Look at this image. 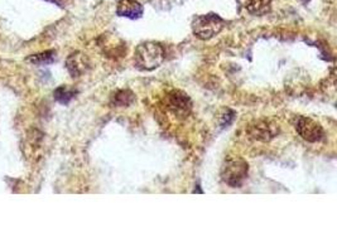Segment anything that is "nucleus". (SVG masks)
<instances>
[{
	"label": "nucleus",
	"instance_id": "obj_13",
	"mask_svg": "<svg viewBox=\"0 0 337 252\" xmlns=\"http://www.w3.org/2000/svg\"><path fill=\"white\" fill-rule=\"evenodd\" d=\"M302 1H303V3H308L310 0H302Z\"/></svg>",
	"mask_w": 337,
	"mask_h": 252
},
{
	"label": "nucleus",
	"instance_id": "obj_9",
	"mask_svg": "<svg viewBox=\"0 0 337 252\" xmlns=\"http://www.w3.org/2000/svg\"><path fill=\"white\" fill-rule=\"evenodd\" d=\"M135 101V95L130 90H119L111 96V105L114 107H128Z\"/></svg>",
	"mask_w": 337,
	"mask_h": 252
},
{
	"label": "nucleus",
	"instance_id": "obj_1",
	"mask_svg": "<svg viewBox=\"0 0 337 252\" xmlns=\"http://www.w3.org/2000/svg\"><path fill=\"white\" fill-rule=\"evenodd\" d=\"M166 59V52L157 42H144L135 48L134 61L139 70L153 71L158 68Z\"/></svg>",
	"mask_w": 337,
	"mask_h": 252
},
{
	"label": "nucleus",
	"instance_id": "obj_10",
	"mask_svg": "<svg viewBox=\"0 0 337 252\" xmlns=\"http://www.w3.org/2000/svg\"><path fill=\"white\" fill-rule=\"evenodd\" d=\"M272 0H246L245 8L253 16H263L271 9Z\"/></svg>",
	"mask_w": 337,
	"mask_h": 252
},
{
	"label": "nucleus",
	"instance_id": "obj_8",
	"mask_svg": "<svg viewBox=\"0 0 337 252\" xmlns=\"http://www.w3.org/2000/svg\"><path fill=\"white\" fill-rule=\"evenodd\" d=\"M66 66L68 72L72 75V77H80L87 68V62H86L85 56L76 52V53H73V55H71L70 57L67 58Z\"/></svg>",
	"mask_w": 337,
	"mask_h": 252
},
{
	"label": "nucleus",
	"instance_id": "obj_12",
	"mask_svg": "<svg viewBox=\"0 0 337 252\" xmlns=\"http://www.w3.org/2000/svg\"><path fill=\"white\" fill-rule=\"evenodd\" d=\"M56 58V52L55 51H46L42 52V53H38V55H33L28 58V61L32 62L34 64H38V66H42V64H49L55 61Z\"/></svg>",
	"mask_w": 337,
	"mask_h": 252
},
{
	"label": "nucleus",
	"instance_id": "obj_5",
	"mask_svg": "<svg viewBox=\"0 0 337 252\" xmlns=\"http://www.w3.org/2000/svg\"><path fill=\"white\" fill-rule=\"evenodd\" d=\"M167 107L177 117H187L192 110V101L186 92L173 90L167 96Z\"/></svg>",
	"mask_w": 337,
	"mask_h": 252
},
{
	"label": "nucleus",
	"instance_id": "obj_7",
	"mask_svg": "<svg viewBox=\"0 0 337 252\" xmlns=\"http://www.w3.org/2000/svg\"><path fill=\"white\" fill-rule=\"evenodd\" d=\"M143 5L137 0H119L116 14L129 19H138L143 16Z\"/></svg>",
	"mask_w": 337,
	"mask_h": 252
},
{
	"label": "nucleus",
	"instance_id": "obj_6",
	"mask_svg": "<svg viewBox=\"0 0 337 252\" xmlns=\"http://www.w3.org/2000/svg\"><path fill=\"white\" fill-rule=\"evenodd\" d=\"M279 129L278 125L272 122L271 120H258L248 128V134L250 137L259 141H269L278 135Z\"/></svg>",
	"mask_w": 337,
	"mask_h": 252
},
{
	"label": "nucleus",
	"instance_id": "obj_4",
	"mask_svg": "<svg viewBox=\"0 0 337 252\" xmlns=\"http://www.w3.org/2000/svg\"><path fill=\"white\" fill-rule=\"evenodd\" d=\"M295 129L299 136L308 143H317L325 135L322 125L308 116H295Z\"/></svg>",
	"mask_w": 337,
	"mask_h": 252
},
{
	"label": "nucleus",
	"instance_id": "obj_3",
	"mask_svg": "<svg viewBox=\"0 0 337 252\" xmlns=\"http://www.w3.org/2000/svg\"><path fill=\"white\" fill-rule=\"evenodd\" d=\"M225 27V20L215 13L197 16L192 21V32L198 39L209 40L220 33Z\"/></svg>",
	"mask_w": 337,
	"mask_h": 252
},
{
	"label": "nucleus",
	"instance_id": "obj_11",
	"mask_svg": "<svg viewBox=\"0 0 337 252\" xmlns=\"http://www.w3.org/2000/svg\"><path fill=\"white\" fill-rule=\"evenodd\" d=\"M76 94V90H73V88L71 87H67V86H61V87H58L55 91V98L58 102L67 105V103L75 97V95Z\"/></svg>",
	"mask_w": 337,
	"mask_h": 252
},
{
	"label": "nucleus",
	"instance_id": "obj_2",
	"mask_svg": "<svg viewBox=\"0 0 337 252\" xmlns=\"http://www.w3.org/2000/svg\"><path fill=\"white\" fill-rule=\"evenodd\" d=\"M249 165L240 156H228L221 167V178L231 188H240L245 182Z\"/></svg>",
	"mask_w": 337,
	"mask_h": 252
}]
</instances>
